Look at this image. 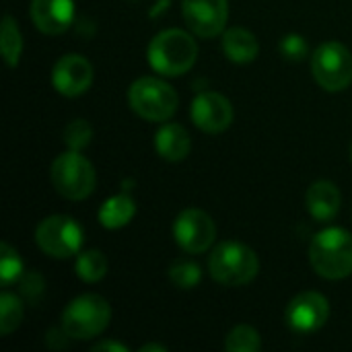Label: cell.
<instances>
[{
  "instance_id": "1",
  "label": "cell",
  "mask_w": 352,
  "mask_h": 352,
  "mask_svg": "<svg viewBox=\"0 0 352 352\" xmlns=\"http://www.w3.org/2000/svg\"><path fill=\"white\" fill-rule=\"evenodd\" d=\"M146 58L155 72L163 76H179L194 66L198 58V45L190 33L182 29H167L153 37Z\"/></svg>"
},
{
  "instance_id": "2",
  "label": "cell",
  "mask_w": 352,
  "mask_h": 352,
  "mask_svg": "<svg viewBox=\"0 0 352 352\" xmlns=\"http://www.w3.org/2000/svg\"><path fill=\"white\" fill-rule=\"evenodd\" d=\"M309 262L314 270L330 280L352 274V235L340 227L320 231L309 245Z\"/></svg>"
},
{
  "instance_id": "3",
  "label": "cell",
  "mask_w": 352,
  "mask_h": 352,
  "mask_svg": "<svg viewBox=\"0 0 352 352\" xmlns=\"http://www.w3.org/2000/svg\"><path fill=\"white\" fill-rule=\"evenodd\" d=\"M210 276L225 287H241L256 278L260 260L252 248L239 241L219 243L208 258Z\"/></svg>"
},
{
  "instance_id": "4",
  "label": "cell",
  "mask_w": 352,
  "mask_h": 352,
  "mask_svg": "<svg viewBox=\"0 0 352 352\" xmlns=\"http://www.w3.org/2000/svg\"><path fill=\"white\" fill-rule=\"evenodd\" d=\"M111 320L109 303L99 295H80L62 311V330L72 340H91L99 336Z\"/></svg>"
},
{
  "instance_id": "5",
  "label": "cell",
  "mask_w": 352,
  "mask_h": 352,
  "mask_svg": "<svg viewBox=\"0 0 352 352\" xmlns=\"http://www.w3.org/2000/svg\"><path fill=\"white\" fill-rule=\"evenodd\" d=\"M128 103L134 113L148 122H165L177 111V93L155 76H142L128 89Z\"/></svg>"
},
{
  "instance_id": "6",
  "label": "cell",
  "mask_w": 352,
  "mask_h": 352,
  "mask_svg": "<svg viewBox=\"0 0 352 352\" xmlns=\"http://www.w3.org/2000/svg\"><path fill=\"white\" fill-rule=\"evenodd\" d=\"M52 184L56 192L68 200H85L95 190V169L87 157L80 155V151H68L60 155L50 171Z\"/></svg>"
},
{
  "instance_id": "7",
  "label": "cell",
  "mask_w": 352,
  "mask_h": 352,
  "mask_svg": "<svg viewBox=\"0 0 352 352\" xmlns=\"http://www.w3.org/2000/svg\"><path fill=\"white\" fill-rule=\"evenodd\" d=\"M311 72L318 85L338 93L352 82V54L340 41L322 43L311 56Z\"/></svg>"
},
{
  "instance_id": "8",
  "label": "cell",
  "mask_w": 352,
  "mask_h": 352,
  "mask_svg": "<svg viewBox=\"0 0 352 352\" xmlns=\"http://www.w3.org/2000/svg\"><path fill=\"white\" fill-rule=\"evenodd\" d=\"M82 227L66 214H54L37 225L35 241L39 250L52 258H70L80 252Z\"/></svg>"
},
{
  "instance_id": "9",
  "label": "cell",
  "mask_w": 352,
  "mask_h": 352,
  "mask_svg": "<svg viewBox=\"0 0 352 352\" xmlns=\"http://www.w3.org/2000/svg\"><path fill=\"white\" fill-rule=\"evenodd\" d=\"M175 243L188 254H202L206 252L217 237L214 221L200 208L184 210L173 225Z\"/></svg>"
},
{
  "instance_id": "10",
  "label": "cell",
  "mask_w": 352,
  "mask_h": 352,
  "mask_svg": "<svg viewBox=\"0 0 352 352\" xmlns=\"http://www.w3.org/2000/svg\"><path fill=\"white\" fill-rule=\"evenodd\" d=\"M184 21L190 31L198 37H214L219 35L229 19V2L227 0H182Z\"/></svg>"
},
{
  "instance_id": "11",
  "label": "cell",
  "mask_w": 352,
  "mask_h": 352,
  "mask_svg": "<svg viewBox=\"0 0 352 352\" xmlns=\"http://www.w3.org/2000/svg\"><path fill=\"white\" fill-rule=\"evenodd\" d=\"M330 318V303L324 295L316 291H305L293 297L287 307V324L293 332L309 334L326 326Z\"/></svg>"
},
{
  "instance_id": "12",
  "label": "cell",
  "mask_w": 352,
  "mask_h": 352,
  "mask_svg": "<svg viewBox=\"0 0 352 352\" xmlns=\"http://www.w3.org/2000/svg\"><path fill=\"white\" fill-rule=\"evenodd\" d=\"M192 120L202 132H225L233 124V105L221 93L204 91L192 101Z\"/></svg>"
},
{
  "instance_id": "13",
  "label": "cell",
  "mask_w": 352,
  "mask_h": 352,
  "mask_svg": "<svg viewBox=\"0 0 352 352\" xmlns=\"http://www.w3.org/2000/svg\"><path fill=\"white\" fill-rule=\"evenodd\" d=\"M54 89L64 97H78L89 91L93 82V66L78 54L62 56L52 72Z\"/></svg>"
},
{
  "instance_id": "14",
  "label": "cell",
  "mask_w": 352,
  "mask_h": 352,
  "mask_svg": "<svg viewBox=\"0 0 352 352\" xmlns=\"http://www.w3.org/2000/svg\"><path fill=\"white\" fill-rule=\"evenodd\" d=\"M31 19L41 33L60 35L74 19V0H31Z\"/></svg>"
},
{
  "instance_id": "15",
  "label": "cell",
  "mask_w": 352,
  "mask_h": 352,
  "mask_svg": "<svg viewBox=\"0 0 352 352\" xmlns=\"http://www.w3.org/2000/svg\"><path fill=\"white\" fill-rule=\"evenodd\" d=\"M307 210L318 223H328L334 221L336 214L340 212L342 196L340 190L332 182H316L307 190Z\"/></svg>"
},
{
  "instance_id": "16",
  "label": "cell",
  "mask_w": 352,
  "mask_h": 352,
  "mask_svg": "<svg viewBox=\"0 0 352 352\" xmlns=\"http://www.w3.org/2000/svg\"><path fill=\"white\" fill-rule=\"evenodd\" d=\"M155 146H157V153L165 161L177 163V161H184L190 155L192 140H190V134H188V130L184 126H179V124H165L157 132Z\"/></svg>"
},
{
  "instance_id": "17",
  "label": "cell",
  "mask_w": 352,
  "mask_h": 352,
  "mask_svg": "<svg viewBox=\"0 0 352 352\" xmlns=\"http://www.w3.org/2000/svg\"><path fill=\"white\" fill-rule=\"evenodd\" d=\"M223 52L231 62L248 64V62L256 60V56L260 52V43L252 31H248L243 27H231L223 35Z\"/></svg>"
},
{
  "instance_id": "18",
  "label": "cell",
  "mask_w": 352,
  "mask_h": 352,
  "mask_svg": "<svg viewBox=\"0 0 352 352\" xmlns=\"http://www.w3.org/2000/svg\"><path fill=\"white\" fill-rule=\"evenodd\" d=\"M134 212H136L134 200L126 194H118L107 198L99 208V223L105 229H122L132 221Z\"/></svg>"
},
{
  "instance_id": "19",
  "label": "cell",
  "mask_w": 352,
  "mask_h": 352,
  "mask_svg": "<svg viewBox=\"0 0 352 352\" xmlns=\"http://www.w3.org/2000/svg\"><path fill=\"white\" fill-rule=\"evenodd\" d=\"M0 45H2V56L6 60V64L10 68H14L21 60V52H23V39H21V31L14 23V19L10 14H6L2 19V33H0Z\"/></svg>"
},
{
  "instance_id": "20",
  "label": "cell",
  "mask_w": 352,
  "mask_h": 352,
  "mask_svg": "<svg viewBox=\"0 0 352 352\" xmlns=\"http://www.w3.org/2000/svg\"><path fill=\"white\" fill-rule=\"evenodd\" d=\"M107 272V260L101 252L89 250L76 258V276L85 283H97Z\"/></svg>"
},
{
  "instance_id": "21",
  "label": "cell",
  "mask_w": 352,
  "mask_h": 352,
  "mask_svg": "<svg viewBox=\"0 0 352 352\" xmlns=\"http://www.w3.org/2000/svg\"><path fill=\"white\" fill-rule=\"evenodd\" d=\"M23 320V303L16 295L2 293L0 295V332L2 336H8L21 326Z\"/></svg>"
},
{
  "instance_id": "22",
  "label": "cell",
  "mask_w": 352,
  "mask_h": 352,
  "mask_svg": "<svg viewBox=\"0 0 352 352\" xmlns=\"http://www.w3.org/2000/svg\"><path fill=\"white\" fill-rule=\"evenodd\" d=\"M225 349L229 352H258L262 349V340L252 326H237L229 332Z\"/></svg>"
},
{
  "instance_id": "23",
  "label": "cell",
  "mask_w": 352,
  "mask_h": 352,
  "mask_svg": "<svg viewBox=\"0 0 352 352\" xmlns=\"http://www.w3.org/2000/svg\"><path fill=\"white\" fill-rule=\"evenodd\" d=\"M23 272V262L19 258V252L8 245V243H2L0 245V283L2 287H10Z\"/></svg>"
},
{
  "instance_id": "24",
  "label": "cell",
  "mask_w": 352,
  "mask_h": 352,
  "mask_svg": "<svg viewBox=\"0 0 352 352\" xmlns=\"http://www.w3.org/2000/svg\"><path fill=\"white\" fill-rule=\"evenodd\" d=\"M169 278L171 283L177 287V289H194L200 278H202V272H200V266L194 264V262H188V260H179V262H173L171 268H169Z\"/></svg>"
},
{
  "instance_id": "25",
  "label": "cell",
  "mask_w": 352,
  "mask_h": 352,
  "mask_svg": "<svg viewBox=\"0 0 352 352\" xmlns=\"http://www.w3.org/2000/svg\"><path fill=\"white\" fill-rule=\"evenodd\" d=\"M93 138V130L85 120H72L64 130V142L70 151H82Z\"/></svg>"
},
{
  "instance_id": "26",
  "label": "cell",
  "mask_w": 352,
  "mask_h": 352,
  "mask_svg": "<svg viewBox=\"0 0 352 352\" xmlns=\"http://www.w3.org/2000/svg\"><path fill=\"white\" fill-rule=\"evenodd\" d=\"M278 47H280V52L285 54L287 60H303V58L307 56V52H309L307 41H305L301 35H297V33L287 35V37L280 41Z\"/></svg>"
},
{
  "instance_id": "27",
  "label": "cell",
  "mask_w": 352,
  "mask_h": 352,
  "mask_svg": "<svg viewBox=\"0 0 352 352\" xmlns=\"http://www.w3.org/2000/svg\"><path fill=\"white\" fill-rule=\"evenodd\" d=\"M103 351H111V352H128V349L120 342H113V340H103V342H97L93 346V352H103Z\"/></svg>"
},
{
  "instance_id": "28",
  "label": "cell",
  "mask_w": 352,
  "mask_h": 352,
  "mask_svg": "<svg viewBox=\"0 0 352 352\" xmlns=\"http://www.w3.org/2000/svg\"><path fill=\"white\" fill-rule=\"evenodd\" d=\"M148 351H157V352H165L167 349L165 346H161V344H144L140 352H148Z\"/></svg>"
},
{
  "instance_id": "29",
  "label": "cell",
  "mask_w": 352,
  "mask_h": 352,
  "mask_svg": "<svg viewBox=\"0 0 352 352\" xmlns=\"http://www.w3.org/2000/svg\"><path fill=\"white\" fill-rule=\"evenodd\" d=\"M351 159H352V148H351Z\"/></svg>"
}]
</instances>
